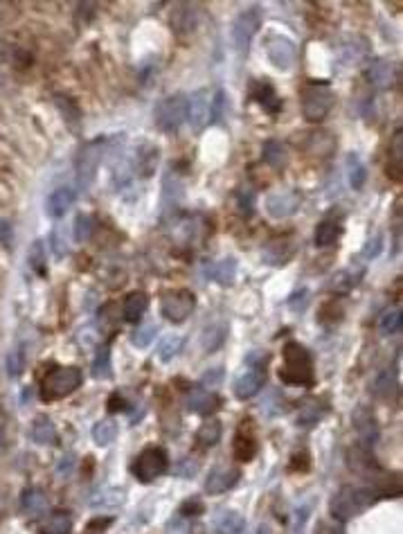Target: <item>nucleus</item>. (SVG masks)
<instances>
[{
  "label": "nucleus",
  "mask_w": 403,
  "mask_h": 534,
  "mask_svg": "<svg viewBox=\"0 0 403 534\" xmlns=\"http://www.w3.org/2000/svg\"><path fill=\"white\" fill-rule=\"evenodd\" d=\"M221 422H216V419H207V422L198 428L196 433V442L203 446V449H209V446H216L218 442H221Z\"/></svg>",
  "instance_id": "33"
},
{
  "label": "nucleus",
  "mask_w": 403,
  "mask_h": 534,
  "mask_svg": "<svg viewBox=\"0 0 403 534\" xmlns=\"http://www.w3.org/2000/svg\"><path fill=\"white\" fill-rule=\"evenodd\" d=\"M291 469L293 471H306V469H309V455H306V453H295L293 462H291Z\"/></svg>",
  "instance_id": "56"
},
{
  "label": "nucleus",
  "mask_w": 403,
  "mask_h": 534,
  "mask_svg": "<svg viewBox=\"0 0 403 534\" xmlns=\"http://www.w3.org/2000/svg\"><path fill=\"white\" fill-rule=\"evenodd\" d=\"M73 528V519L68 512H52L46 523L41 525V534H68Z\"/></svg>",
  "instance_id": "32"
},
{
  "label": "nucleus",
  "mask_w": 403,
  "mask_h": 534,
  "mask_svg": "<svg viewBox=\"0 0 403 534\" xmlns=\"http://www.w3.org/2000/svg\"><path fill=\"white\" fill-rule=\"evenodd\" d=\"M250 98L255 100L257 104H261V109H264L266 113H273V116H277V113L282 111V100L277 98L275 89L268 82H261V80L252 82Z\"/></svg>",
  "instance_id": "20"
},
{
  "label": "nucleus",
  "mask_w": 403,
  "mask_h": 534,
  "mask_svg": "<svg viewBox=\"0 0 403 534\" xmlns=\"http://www.w3.org/2000/svg\"><path fill=\"white\" fill-rule=\"evenodd\" d=\"M223 376H225L223 367H214V370H207V372L203 374L200 383H203L205 390H207V388H218V386L223 383Z\"/></svg>",
  "instance_id": "50"
},
{
  "label": "nucleus",
  "mask_w": 403,
  "mask_h": 534,
  "mask_svg": "<svg viewBox=\"0 0 403 534\" xmlns=\"http://www.w3.org/2000/svg\"><path fill=\"white\" fill-rule=\"evenodd\" d=\"M182 349V336L178 334H165L158 343V358L165 363H169L174 356H178Z\"/></svg>",
  "instance_id": "36"
},
{
  "label": "nucleus",
  "mask_w": 403,
  "mask_h": 534,
  "mask_svg": "<svg viewBox=\"0 0 403 534\" xmlns=\"http://www.w3.org/2000/svg\"><path fill=\"white\" fill-rule=\"evenodd\" d=\"M401 325H403L401 309H390V311H385L383 316H381L379 329H381L383 336H394V334H399V331H401Z\"/></svg>",
  "instance_id": "41"
},
{
  "label": "nucleus",
  "mask_w": 403,
  "mask_h": 534,
  "mask_svg": "<svg viewBox=\"0 0 403 534\" xmlns=\"http://www.w3.org/2000/svg\"><path fill=\"white\" fill-rule=\"evenodd\" d=\"M284 365L279 370V379L288 386H311L313 383V358L302 343L291 340L284 345Z\"/></svg>",
  "instance_id": "1"
},
{
  "label": "nucleus",
  "mask_w": 403,
  "mask_h": 534,
  "mask_svg": "<svg viewBox=\"0 0 403 534\" xmlns=\"http://www.w3.org/2000/svg\"><path fill=\"white\" fill-rule=\"evenodd\" d=\"M365 275V266L361 264H352L347 266L343 270H338V273L331 277V291L336 293H349L352 288H356L358 284H361V279Z\"/></svg>",
  "instance_id": "21"
},
{
  "label": "nucleus",
  "mask_w": 403,
  "mask_h": 534,
  "mask_svg": "<svg viewBox=\"0 0 403 534\" xmlns=\"http://www.w3.org/2000/svg\"><path fill=\"white\" fill-rule=\"evenodd\" d=\"M354 428L358 433V440H361V449L370 451L379 440V424H376V417L370 408L361 406L354 410Z\"/></svg>",
  "instance_id": "14"
},
{
  "label": "nucleus",
  "mask_w": 403,
  "mask_h": 534,
  "mask_svg": "<svg viewBox=\"0 0 403 534\" xmlns=\"http://www.w3.org/2000/svg\"><path fill=\"white\" fill-rule=\"evenodd\" d=\"M25 367V356L21 349H14V352L7 356V372H10V376H19L23 372Z\"/></svg>",
  "instance_id": "49"
},
{
  "label": "nucleus",
  "mask_w": 403,
  "mask_h": 534,
  "mask_svg": "<svg viewBox=\"0 0 403 534\" xmlns=\"http://www.w3.org/2000/svg\"><path fill=\"white\" fill-rule=\"evenodd\" d=\"M207 275L212 277L216 284L230 286L234 282V277H236V259L234 257H223V259L214 261V264H209Z\"/></svg>",
  "instance_id": "23"
},
{
  "label": "nucleus",
  "mask_w": 403,
  "mask_h": 534,
  "mask_svg": "<svg viewBox=\"0 0 403 534\" xmlns=\"http://www.w3.org/2000/svg\"><path fill=\"white\" fill-rule=\"evenodd\" d=\"M225 336H227L225 325H209L205 327L203 336H200V347H203L205 352H216V349L223 345Z\"/></svg>",
  "instance_id": "35"
},
{
  "label": "nucleus",
  "mask_w": 403,
  "mask_h": 534,
  "mask_svg": "<svg viewBox=\"0 0 403 534\" xmlns=\"http://www.w3.org/2000/svg\"><path fill=\"white\" fill-rule=\"evenodd\" d=\"M75 469V455L70 453V455H66L64 460H61V465H59V476H66V474H70V471Z\"/></svg>",
  "instance_id": "57"
},
{
  "label": "nucleus",
  "mask_w": 403,
  "mask_h": 534,
  "mask_svg": "<svg viewBox=\"0 0 403 534\" xmlns=\"http://www.w3.org/2000/svg\"><path fill=\"white\" fill-rule=\"evenodd\" d=\"M14 239V230H12V223L5 221V219H0V243H5V246H10Z\"/></svg>",
  "instance_id": "55"
},
{
  "label": "nucleus",
  "mask_w": 403,
  "mask_h": 534,
  "mask_svg": "<svg viewBox=\"0 0 403 534\" xmlns=\"http://www.w3.org/2000/svg\"><path fill=\"white\" fill-rule=\"evenodd\" d=\"M167 469H169L167 451L160 449V446H147L133 460V465H131V471H133V476L140 483H153V480L160 478Z\"/></svg>",
  "instance_id": "7"
},
{
  "label": "nucleus",
  "mask_w": 403,
  "mask_h": 534,
  "mask_svg": "<svg viewBox=\"0 0 403 534\" xmlns=\"http://www.w3.org/2000/svg\"><path fill=\"white\" fill-rule=\"evenodd\" d=\"M122 408H124V399H122L115 392V395L109 399V410H111V413H120Z\"/></svg>",
  "instance_id": "58"
},
{
  "label": "nucleus",
  "mask_w": 403,
  "mask_h": 534,
  "mask_svg": "<svg viewBox=\"0 0 403 534\" xmlns=\"http://www.w3.org/2000/svg\"><path fill=\"white\" fill-rule=\"evenodd\" d=\"M75 201H77V192L73 187H68V185L57 187L48 196V201H46V212L52 219H59V217H64L68 210L75 205Z\"/></svg>",
  "instance_id": "19"
},
{
  "label": "nucleus",
  "mask_w": 403,
  "mask_h": 534,
  "mask_svg": "<svg viewBox=\"0 0 403 534\" xmlns=\"http://www.w3.org/2000/svg\"><path fill=\"white\" fill-rule=\"evenodd\" d=\"M266 57L277 70H291L295 59H297V48L293 39L284 37V34H270L266 39Z\"/></svg>",
  "instance_id": "11"
},
{
  "label": "nucleus",
  "mask_w": 403,
  "mask_h": 534,
  "mask_svg": "<svg viewBox=\"0 0 403 534\" xmlns=\"http://www.w3.org/2000/svg\"><path fill=\"white\" fill-rule=\"evenodd\" d=\"M209 107H212V95L207 89H200L187 98V122L194 131H203L209 125Z\"/></svg>",
  "instance_id": "13"
},
{
  "label": "nucleus",
  "mask_w": 403,
  "mask_h": 534,
  "mask_svg": "<svg viewBox=\"0 0 403 534\" xmlns=\"http://www.w3.org/2000/svg\"><path fill=\"white\" fill-rule=\"evenodd\" d=\"M82 370L79 367H59V370L50 372L41 383V399L43 401H57L68 397L70 392H75L82 386Z\"/></svg>",
  "instance_id": "3"
},
{
  "label": "nucleus",
  "mask_w": 403,
  "mask_h": 534,
  "mask_svg": "<svg viewBox=\"0 0 403 534\" xmlns=\"http://www.w3.org/2000/svg\"><path fill=\"white\" fill-rule=\"evenodd\" d=\"M156 127L162 134H176L182 127V122L187 120V98L182 93L169 95L156 107Z\"/></svg>",
  "instance_id": "6"
},
{
  "label": "nucleus",
  "mask_w": 403,
  "mask_h": 534,
  "mask_svg": "<svg viewBox=\"0 0 403 534\" xmlns=\"http://www.w3.org/2000/svg\"><path fill=\"white\" fill-rule=\"evenodd\" d=\"M218 404H221V399H218L212 390L191 388L187 392V408H189V413L207 417V415H212L214 410H218Z\"/></svg>",
  "instance_id": "16"
},
{
  "label": "nucleus",
  "mask_w": 403,
  "mask_h": 534,
  "mask_svg": "<svg viewBox=\"0 0 403 534\" xmlns=\"http://www.w3.org/2000/svg\"><path fill=\"white\" fill-rule=\"evenodd\" d=\"M75 241L77 243H86L93 237V217L88 214H77L75 219Z\"/></svg>",
  "instance_id": "44"
},
{
  "label": "nucleus",
  "mask_w": 403,
  "mask_h": 534,
  "mask_svg": "<svg viewBox=\"0 0 403 534\" xmlns=\"http://www.w3.org/2000/svg\"><path fill=\"white\" fill-rule=\"evenodd\" d=\"M261 28V12L259 7H250V10H243L236 21L232 25V41H234V48L236 52L243 57L246 52L250 50V43L255 39V34Z\"/></svg>",
  "instance_id": "9"
},
{
  "label": "nucleus",
  "mask_w": 403,
  "mask_h": 534,
  "mask_svg": "<svg viewBox=\"0 0 403 534\" xmlns=\"http://www.w3.org/2000/svg\"><path fill=\"white\" fill-rule=\"evenodd\" d=\"M214 525L221 534H241L243 528H246V521H243V516L239 512L225 510V512H221L216 516Z\"/></svg>",
  "instance_id": "27"
},
{
  "label": "nucleus",
  "mask_w": 403,
  "mask_h": 534,
  "mask_svg": "<svg viewBox=\"0 0 403 534\" xmlns=\"http://www.w3.org/2000/svg\"><path fill=\"white\" fill-rule=\"evenodd\" d=\"M374 392L381 399H392L394 395H397V379H394V374L392 372H383L379 379H376Z\"/></svg>",
  "instance_id": "42"
},
{
  "label": "nucleus",
  "mask_w": 403,
  "mask_h": 534,
  "mask_svg": "<svg viewBox=\"0 0 403 534\" xmlns=\"http://www.w3.org/2000/svg\"><path fill=\"white\" fill-rule=\"evenodd\" d=\"M302 205V194L295 190H277L266 196V212L273 219L293 217Z\"/></svg>",
  "instance_id": "12"
},
{
  "label": "nucleus",
  "mask_w": 403,
  "mask_h": 534,
  "mask_svg": "<svg viewBox=\"0 0 403 534\" xmlns=\"http://www.w3.org/2000/svg\"><path fill=\"white\" fill-rule=\"evenodd\" d=\"M264 160L270 165V167L275 169H282L286 165V149L282 142H277V140H268V142L264 145Z\"/></svg>",
  "instance_id": "40"
},
{
  "label": "nucleus",
  "mask_w": 403,
  "mask_h": 534,
  "mask_svg": "<svg viewBox=\"0 0 403 534\" xmlns=\"http://www.w3.org/2000/svg\"><path fill=\"white\" fill-rule=\"evenodd\" d=\"M93 376H95V379H111V376H113L111 347L109 345L100 347L97 356H95V361H93Z\"/></svg>",
  "instance_id": "39"
},
{
  "label": "nucleus",
  "mask_w": 403,
  "mask_h": 534,
  "mask_svg": "<svg viewBox=\"0 0 403 534\" xmlns=\"http://www.w3.org/2000/svg\"><path fill=\"white\" fill-rule=\"evenodd\" d=\"M340 232H343V228H340V223L331 221V219H325V221H320L318 228H315V246H334V243L338 241Z\"/></svg>",
  "instance_id": "28"
},
{
  "label": "nucleus",
  "mask_w": 403,
  "mask_h": 534,
  "mask_svg": "<svg viewBox=\"0 0 403 534\" xmlns=\"http://www.w3.org/2000/svg\"><path fill=\"white\" fill-rule=\"evenodd\" d=\"M21 505H23V512H25V514L39 516V514H43V512L48 510V498H46V494L41 492V489L30 487V489H25V492H23Z\"/></svg>",
  "instance_id": "26"
},
{
  "label": "nucleus",
  "mask_w": 403,
  "mask_h": 534,
  "mask_svg": "<svg viewBox=\"0 0 403 534\" xmlns=\"http://www.w3.org/2000/svg\"><path fill=\"white\" fill-rule=\"evenodd\" d=\"M30 266L37 268L41 275L46 273V250L41 241H34V246L30 248Z\"/></svg>",
  "instance_id": "47"
},
{
  "label": "nucleus",
  "mask_w": 403,
  "mask_h": 534,
  "mask_svg": "<svg viewBox=\"0 0 403 534\" xmlns=\"http://www.w3.org/2000/svg\"><path fill=\"white\" fill-rule=\"evenodd\" d=\"M252 205H255V196H252V192H243V194L239 196V210L243 217H250L252 214Z\"/></svg>",
  "instance_id": "54"
},
{
  "label": "nucleus",
  "mask_w": 403,
  "mask_h": 534,
  "mask_svg": "<svg viewBox=\"0 0 403 534\" xmlns=\"http://www.w3.org/2000/svg\"><path fill=\"white\" fill-rule=\"evenodd\" d=\"M196 7L191 5H178V10L174 12V30L176 32H191L196 30Z\"/></svg>",
  "instance_id": "34"
},
{
  "label": "nucleus",
  "mask_w": 403,
  "mask_h": 534,
  "mask_svg": "<svg viewBox=\"0 0 403 534\" xmlns=\"http://www.w3.org/2000/svg\"><path fill=\"white\" fill-rule=\"evenodd\" d=\"M374 501V492H370V489H361V487H352L347 485L343 487L340 492L331 498V514H334V519L338 521H349L354 519V516H358L361 512H365L367 507L372 505Z\"/></svg>",
  "instance_id": "2"
},
{
  "label": "nucleus",
  "mask_w": 403,
  "mask_h": 534,
  "mask_svg": "<svg viewBox=\"0 0 403 534\" xmlns=\"http://www.w3.org/2000/svg\"><path fill=\"white\" fill-rule=\"evenodd\" d=\"M390 154L394 158V181H401V160H403V131L401 129L392 138Z\"/></svg>",
  "instance_id": "46"
},
{
  "label": "nucleus",
  "mask_w": 403,
  "mask_h": 534,
  "mask_svg": "<svg viewBox=\"0 0 403 534\" xmlns=\"http://www.w3.org/2000/svg\"><path fill=\"white\" fill-rule=\"evenodd\" d=\"M106 525H111V519H95V521H91L88 530H104Z\"/></svg>",
  "instance_id": "59"
},
{
  "label": "nucleus",
  "mask_w": 403,
  "mask_h": 534,
  "mask_svg": "<svg viewBox=\"0 0 403 534\" xmlns=\"http://www.w3.org/2000/svg\"><path fill=\"white\" fill-rule=\"evenodd\" d=\"M365 80L370 82L374 89H392L394 80H397V68H394V64H390V61H372L370 66H367L365 70Z\"/></svg>",
  "instance_id": "17"
},
{
  "label": "nucleus",
  "mask_w": 403,
  "mask_h": 534,
  "mask_svg": "<svg viewBox=\"0 0 403 534\" xmlns=\"http://www.w3.org/2000/svg\"><path fill=\"white\" fill-rule=\"evenodd\" d=\"M257 534H268V528H266V525H261V528L257 530Z\"/></svg>",
  "instance_id": "60"
},
{
  "label": "nucleus",
  "mask_w": 403,
  "mask_h": 534,
  "mask_svg": "<svg viewBox=\"0 0 403 534\" xmlns=\"http://www.w3.org/2000/svg\"><path fill=\"white\" fill-rule=\"evenodd\" d=\"M381 250H383V234H374V237L367 239V243L363 246L361 257L363 259H374V257L381 255Z\"/></svg>",
  "instance_id": "48"
},
{
  "label": "nucleus",
  "mask_w": 403,
  "mask_h": 534,
  "mask_svg": "<svg viewBox=\"0 0 403 534\" xmlns=\"http://www.w3.org/2000/svg\"><path fill=\"white\" fill-rule=\"evenodd\" d=\"M50 248H52V252H55V257H59V259H64L68 255V232H66V228L59 225V228L52 230Z\"/></svg>",
  "instance_id": "43"
},
{
  "label": "nucleus",
  "mask_w": 403,
  "mask_h": 534,
  "mask_svg": "<svg viewBox=\"0 0 403 534\" xmlns=\"http://www.w3.org/2000/svg\"><path fill=\"white\" fill-rule=\"evenodd\" d=\"M156 334H158L156 325H142V327H138L133 334H131V343H133L135 347H140V349H144V347H149V345L153 343Z\"/></svg>",
  "instance_id": "45"
},
{
  "label": "nucleus",
  "mask_w": 403,
  "mask_h": 534,
  "mask_svg": "<svg viewBox=\"0 0 403 534\" xmlns=\"http://www.w3.org/2000/svg\"><path fill=\"white\" fill-rule=\"evenodd\" d=\"M325 410L327 406L322 404L320 399H306L300 408V413H297V422H300V426H313L322 419Z\"/></svg>",
  "instance_id": "30"
},
{
  "label": "nucleus",
  "mask_w": 403,
  "mask_h": 534,
  "mask_svg": "<svg viewBox=\"0 0 403 534\" xmlns=\"http://www.w3.org/2000/svg\"><path fill=\"white\" fill-rule=\"evenodd\" d=\"M232 455L239 462H250L257 455V442L248 433H236L232 442Z\"/></svg>",
  "instance_id": "25"
},
{
  "label": "nucleus",
  "mask_w": 403,
  "mask_h": 534,
  "mask_svg": "<svg viewBox=\"0 0 403 534\" xmlns=\"http://www.w3.org/2000/svg\"><path fill=\"white\" fill-rule=\"evenodd\" d=\"M196 309V295L189 288H176L162 297V316L171 322H182Z\"/></svg>",
  "instance_id": "10"
},
{
  "label": "nucleus",
  "mask_w": 403,
  "mask_h": 534,
  "mask_svg": "<svg viewBox=\"0 0 403 534\" xmlns=\"http://www.w3.org/2000/svg\"><path fill=\"white\" fill-rule=\"evenodd\" d=\"M223 107H225V93L216 91V95L212 98V107H209V122H218L223 116Z\"/></svg>",
  "instance_id": "51"
},
{
  "label": "nucleus",
  "mask_w": 403,
  "mask_h": 534,
  "mask_svg": "<svg viewBox=\"0 0 403 534\" xmlns=\"http://www.w3.org/2000/svg\"><path fill=\"white\" fill-rule=\"evenodd\" d=\"M293 255V243L288 241H273L268 246V250H264V259L268 261V264H286L288 257Z\"/></svg>",
  "instance_id": "38"
},
{
  "label": "nucleus",
  "mask_w": 403,
  "mask_h": 534,
  "mask_svg": "<svg viewBox=\"0 0 403 534\" xmlns=\"http://www.w3.org/2000/svg\"><path fill=\"white\" fill-rule=\"evenodd\" d=\"M246 372L234 381V395L239 399H250L264 388L266 383V365H268V354L252 352L246 358Z\"/></svg>",
  "instance_id": "4"
},
{
  "label": "nucleus",
  "mask_w": 403,
  "mask_h": 534,
  "mask_svg": "<svg viewBox=\"0 0 403 534\" xmlns=\"http://www.w3.org/2000/svg\"><path fill=\"white\" fill-rule=\"evenodd\" d=\"M124 503V489L120 487H104L88 498V507L93 510H115Z\"/></svg>",
  "instance_id": "22"
},
{
  "label": "nucleus",
  "mask_w": 403,
  "mask_h": 534,
  "mask_svg": "<svg viewBox=\"0 0 403 534\" xmlns=\"http://www.w3.org/2000/svg\"><path fill=\"white\" fill-rule=\"evenodd\" d=\"M158 160H160V149L149 145V142H142L138 147V154H135L133 165H131V167L135 169L138 176L149 178V176H153V172L158 167Z\"/></svg>",
  "instance_id": "18"
},
{
  "label": "nucleus",
  "mask_w": 403,
  "mask_h": 534,
  "mask_svg": "<svg viewBox=\"0 0 403 534\" xmlns=\"http://www.w3.org/2000/svg\"><path fill=\"white\" fill-rule=\"evenodd\" d=\"M118 437V424L113 419H102L93 426V440L97 446H109Z\"/></svg>",
  "instance_id": "37"
},
{
  "label": "nucleus",
  "mask_w": 403,
  "mask_h": 534,
  "mask_svg": "<svg viewBox=\"0 0 403 534\" xmlns=\"http://www.w3.org/2000/svg\"><path fill=\"white\" fill-rule=\"evenodd\" d=\"M32 440L37 442V444H43V446H48V444H57L59 433H57L55 422H52V419H50V417H46V415L37 417V422L32 424Z\"/></svg>",
  "instance_id": "24"
},
{
  "label": "nucleus",
  "mask_w": 403,
  "mask_h": 534,
  "mask_svg": "<svg viewBox=\"0 0 403 534\" xmlns=\"http://www.w3.org/2000/svg\"><path fill=\"white\" fill-rule=\"evenodd\" d=\"M288 307H291L293 311H302L306 304H309V291L306 288H302V291H297V293H293L291 297H288Z\"/></svg>",
  "instance_id": "52"
},
{
  "label": "nucleus",
  "mask_w": 403,
  "mask_h": 534,
  "mask_svg": "<svg viewBox=\"0 0 403 534\" xmlns=\"http://www.w3.org/2000/svg\"><path fill=\"white\" fill-rule=\"evenodd\" d=\"M334 107V93L327 84L311 82L302 91V113L309 122H320Z\"/></svg>",
  "instance_id": "5"
},
{
  "label": "nucleus",
  "mask_w": 403,
  "mask_h": 534,
  "mask_svg": "<svg viewBox=\"0 0 403 534\" xmlns=\"http://www.w3.org/2000/svg\"><path fill=\"white\" fill-rule=\"evenodd\" d=\"M149 307V297L144 291H133L124 300V318L129 322H138L144 316V311Z\"/></svg>",
  "instance_id": "29"
},
{
  "label": "nucleus",
  "mask_w": 403,
  "mask_h": 534,
  "mask_svg": "<svg viewBox=\"0 0 403 534\" xmlns=\"http://www.w3.org/2000/svg\"><path fill=\"white\" fill-rule=\"evenodd\" d=\"M347 181H349V187L352 190H361L365 185L367 181V169L365 165L361 160V156L358 154H349L347 156Z\"/></svg>",
  "instance_id": "31"
},
{
  "label": "nucleus",
  "mask_w": 403,
  "mask_h": 534,
  "mask_svg": "<svg viewBox=\"0 0 403 534\" xmlns=\"http://www.w3.org/2000/svg\"><path fill=\"white\" fill-rule=\"evenodd\" d=\"M200 512H203V503L198 501V498H189V501H185L180 505V516H198Z\"/></svg>",
  "instance_id": "53"
},
{
  "label": "nucleus",
  "mask_w": 403,
  "mask_h": 534,
  "mask_svg": "<svg viewBox=\"0 0 403 534\" xmlns=\"http://www.w3.org/2000/svg\"><path fill=\"white\" fill-rule=\"evenodd\" d=\"M241 478V471L239 469H232V467H216L209 471L207 476V483H205V492L207 494H225L227 489H232Z\"/></svg>",
  "instance_id": "15"
},
{
  "label": "nucleus",
  "mask_w": 403,
  "mask_h": 534,
  "mask_svg": "<svg viewBox=\"0 0 403 534\" xmlns=\"http://www.w3.org/2000/svg\"><path fill=\"white\" fill-rule=\"evenodd\" d=\"M104 158V140H93L77 156V183L82 190H88L97 176L100 163Z\"/></svg>",
  "instance_id": "8"
}]
</instances>
